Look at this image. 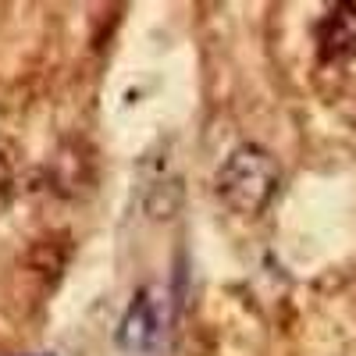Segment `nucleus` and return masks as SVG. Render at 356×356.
Returning <instances> with one entry per match:
<instances>
[{
	"mask_svg": "<svg viewBox=\"0 0 356 356\" xmlns=\"http://www.w3.org/2000/svg\"><path fill=\"white\" fill-rule=\"evenodd\" d=\"M282 168L271 150H264L257 143H243L225 157V164L214 175V193L232 214L257 218L271 196L278 193Z\"/></svg>",
	"mask_w": 356,
	"mask_h": 356,
	"instance_id": "obj_1",
	"label": "nucleus"
},
{
	"mask_svg": "<svg viewBox=\"0 0 356 356\" xmlns=\"http://www.w3.org/2000/svg\"><path fill=\"white\" fill-rule=\"evenodd\" d=\"M161 289L157 285H146L136 292V300L132 307L125 310L122 317V328H118V342H122L129 353H146V349H154L157 339H161V328H164V321H161Z\"/></svg>",
	"mask_w": 356,
	"mask_h": 356,
	"instance_id": "obj_2",
	"label": "nucleus"
},
{
	"mask_svg": "<svg viewBox=\"0 0 356 356\" xmlns=\"http://www.w3.org/2000/svg\"><path fill=\"white\" fill-rule=\"evenodd\" d=\"M321 61H349L356 57V4H335L317 33Z\"/></svg>",
	"mask_w": 356,
	"mask_h": 356,
	"instance_id": "obj_3",
	"label": "nucleus"
},
{
	"mask_svg": "<svg viewBox=\"0 0 356 356\" xmlns=\"http://www.w3.org/2000/svg\"><path fill=\"white\" fill-rule=\"evenodd\" d=\"M182 203H186L182 178H164V182H157L150 193H146V214H150L154 221H168V218H175L178 211H182Z\"/></svg>",
	"mask_w": 356,
	"mask_h": 356,
	"instance_id": "obj_4",
	"label": "nucleus"
},
{
	"mask_svg": "<svg viewBox=\"0 0 356 356\" xmlns=\"http://www.w3.org/2000/svg\"><path fill=\"white\" fill-rule=\"evenodd\" d=\"M11 193H15V175H11V164H8V157L0 154V211L11 203Z\"/></svg>",
	"mask_w": 356,
	"mask_h": 356,
	"instance_id": "obj_5",
	"label": "nucleus"
}]
</instances>
